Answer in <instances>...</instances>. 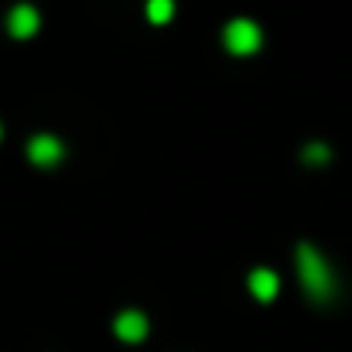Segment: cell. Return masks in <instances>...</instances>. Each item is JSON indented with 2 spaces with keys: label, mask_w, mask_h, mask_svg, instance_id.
<instances>
[{
  "label": "cell",
  "mask_w": 352,
  "mask_h": 352,
  "mask_svg": "<svg viewBox=\"0 0 352 352\" xmlns=\"http://www.w3.org/2000/svg\"><path fill=\"white\" fill-rule=\"evenodd\" d=\"M294 267H298V280H301V291L308 294V301L315 305H332L339 298V280L329 267V260L308 243L301 239L294 246Z\"/></svg>",
  "instance_id": "obj_1"
},
{
  "label": "cell",
  "mask_w": 352,
  "mask_h": 352,
  "mask_svg": "<svg viewBox=\"0 0 352 352\" xmlns=\"http://www.w3.org/2000/svg\"><path fill=\"white\" fill-rule=\"evenodd\" d=\"M223 45L226 52L236 58H246V55H256L260 45H263V31L253 17H233L226 28H223Z\"/></svg>",
  "instance_id": "obj_2"
},
{
  "label": "cell",
  "mask_w": 352,
  "mask_h": 352,
  "mask_svg": "<svg viewBox=\"0 0 352 352\" xmlns=\"http://www.w3.org/2000/svg\"><path fill=\"white\" fill-rule=\"evenodd\" d=\"M28 161L41 171H52L55 164L65 161V144L55 137V133H34L28 140Z\"/></svg>",
  "instance_id": "obj_3"
},
{
  "label": "cell",
  "mask_w": 352,
  "mask_h": 352,
  "mask_svg": "<svg viewBox=\"0 0 352 352\" xmlns=\"http://www.w3.org/2000/svg\"><path fill=\"white\" fill-rule=\"evenodd\" d=\"M147 332H151V322H147V315L140 308H123L117 318H113V336H117L120 342L137 346V342L147 339Z\"/></svg>",
  "instance_id": "obj_4"
},
{
  "label": "cell",
  "mask_w": 352,
  "mask_h": 352,
  "mask_svg": "<svg viewBox=\"0 0 352 352\" xmlns=\"http://www.w3.org/2000/svg\"><path fill=\"white\" fill-rule=\"evenodd\" d=\"M38 28H41V14H38V7H31V3H17V7H10V14H7V31H10L14 38H34Z\"/></svg>",
  "instance_id": "obj_5"
},
{
  "label": "cell",
  "mask_w": 352,
  "mask_h": 352,
  "mask_svg": "<svg viewBox=\"0 0 352 352\" xmlns=\"http://www.w3.org/2000/svg\"><path fill=\"white\" fill-rule=\"evenodd\" d=\"M246 287H250V294H253L260 305H270V301L277 298V291H280V277H277V270H270V267H253L250 277H246Z\"/></svg>",
  "instance_id": "obj_6"
},
{
  "label": "cell",
  "mask_w": 352,
  "mask_h": 352,
  "mask_svg": "<svg viewBox=\"0 0 352 352\" xmlns=\"http://www.w3.org/2000/svg\"><path fill=\"white\" fill-rule=\"evenodd\" d=\"M329 157H332V151H329V144H322V140H311V144H305V147H301V161H305V164L322 168Z\"/></svg>",
  "instance_id": "obj_7"
},
{
  "label": "cell",
  "mask_w": 352,
  "mask_h": 352,
  "mask_svg": "<svg viewBox=\"0 0 352 352\" xmlns=\"http://www.w3.org/2000/svg\"><path fill=\"white\" fill-rule=\"evenodd\" d=\"M175 17V0H147V21L151 24H168Z\"/></svg>",
  "instance_id": "obj_8"
},
{
  "label": "cell",
  "mask_w": 352,
  "mask_h": 352,
  "mask_svg": "<svg viewBox=\"0 0 352 352\" xmlns=\"http://www.w3.org/2000/svg\"><path fill=\"white\" fill-rule=\"evenodd\" d=\"M0 133H3V130H0Z\"/></svg>",
  "instance_id": "obj_9"
}]
</instances>
